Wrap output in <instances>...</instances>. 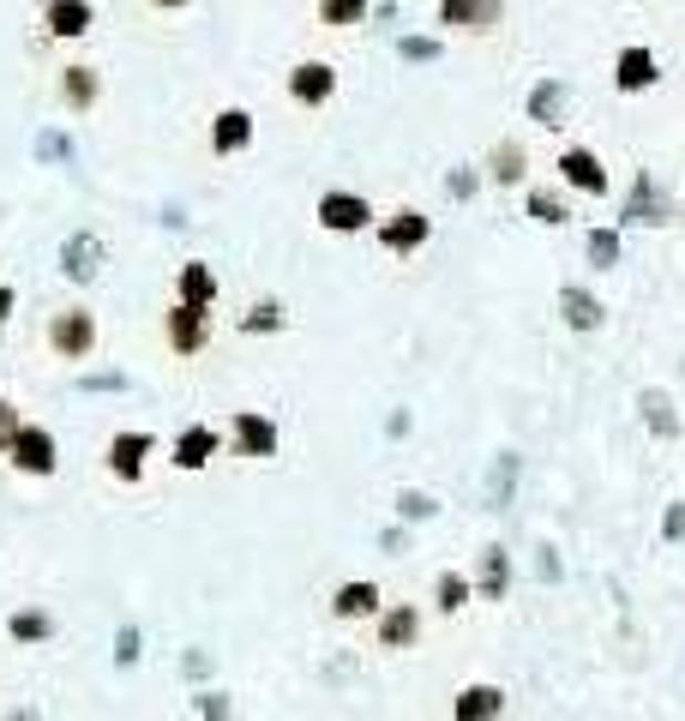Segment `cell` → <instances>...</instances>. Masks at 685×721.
<instances>
[{
  "mask_svg": "<svg viewBox=\"0 0 685 721\" xmlns=\"http://www.w3.org/2000/svg\"><path fill=\"white\" fill-rule=\"evenodd\" d=\"M229 445H235V457H277V421L259 415V410H235L229 415Z\"/></svg>",
  "mask_w": 685,
  "mask_h": 721,
  "instance_id": "4",
  "label": "cell"
},
{
  "mask_svg": "<svg viewBox=\"0 0 685 721\" xmlns=\"http://www.w3.org/2000/svg\"><path fill=\"white\" fill-rule=\"evenodd\" d=\"M662 536H667V541H685V506H674V511H667Z\"/></svg>",
  "mask_w": 685,
  "mask_h": 721,
  "instance_id": "39",
  "label": "cell"
},
{
  "mask_svg": "<svg viewBox=\"0 0 685 721\" xmlns=\"http://www.w3.org/2000/svg\"><path fill=\"white\" fill-rule=\"evenodd\" d=\"M199 703H204V715H211V721H229V703L217 698V691H199Z\"/></svg>",
  "mask_w": 685,
  "mask_h": 721,
  "instance_id": "40",
  "label": "cell"
},
{
  "mask_svg": "<svg viewBox=\"0 0 685 721\" xmlns=\"http://www.w3.org/2000/svg\"><path fill=\"white\" fill-rule=\"evenodd\" d=\"M397 54H403V61H440L445 43L440 36H397Z\"/></svg>",
  "mask_w": 685,
  "mask_h": 721,
  "instance_id": "33",
  "label": "cell"
},
{
  "mask_svg": "<svg viewBox=\"0 0 685 721\" xmlns=\"http://www.w3.org/2000/svg\"><path fill=\"white\" fill-rule=\"evenodd\" d=\"M554 169H559L566 187H578V193H589V199H608V162L589 151V145H566Z\"/></svg>",
  "mask_w": 685,
  "mask_h": 721,
  "instance_id": "6",
  "label": "cell"
},
{
  "mask_svg": "<svg viewBox=\"0 0 685 721\" xmlns=\"http://www.w3.org/2000/svg\"><path fill=\"white\" fill-rule=\"evenodd\" d=\"M499 19H505V0H482V36H487Z\"/></svg>",
  "mask_w": 685,
  "mask_h": 721,
  "instance_id": "41",
  "label": "cell"
},
{
  "mask_svg": "<svg viewBox=\"0 0 685 721\" xmlns=\"http://www.w3.org/2000/svg\"><path fill=\"white\" fill-rule=\"evenodd\" d=\"M19 427H24V421H19V410H12L7 397H0V452H12V439H19Z\"/></svg>",
  "mask_w": 685,
  "mask_h": 721,
  "instance_id": "37",
  "label": "cell"
},
{
  "mask_svg": "<svg viewBox=\"0 0 685 721\" xmlns=\"http://www.w3.org/2000/svg\"><path fill=\"white\" fill-rule=\"evenodd\" d=\"M7 632L19 637V644H49V637H54V619L43 614V607H19V614L7 619Z\"/></svg>",
  "mask_w": 685,
  "mask_h": 721,
  "instance_id": "26",
  "label": "cell"
},
{
  "mask_svg": "<svg viewBox=\"0 0 685 721\" xmlns=\"http://www.w3.org/2000/svg\"><path fill=\"white\" fill-rule=\"evenodd\" d=\"M49 356L54 361H91L97 356V312L91 307H61V312H49Z\"/></svg>",
  "mask_w": 685,
  "mask_h": 721,
  "instance_id": "1",
  "label": "cell"
},
{
  "mask_svg": "<svg viewBox=\"0 0 685 721\" xmlns=\"http://www.w3.org/2000/svg\"><path fill=\"white\" fill-rule=\"evenodd\" d=\"M289 97H295L301 108L331 103V97H337V66H331V61H295V66H289Z\"/></svg>",
  "mask_w": 685,
  "mask_h": 721,
  "instance_id": "9",
  "label": "cell"
},
{
  "mask_svg": "<svg viewBox=\"0 0 685 721\" xmlns=\"http://www.w3.org/2000/svg\"><path fill=\"white\" fill-rule=\"evenodd\" d=\"M367 19V0H319V24L325 31H349Z\"/></svg>",
  "mask_w": 685,
  "mask_h": 721,
  "instance_id": "29",
  "label": "cell"
},
{
  "mask_svg": "<svg viewBox=\"0 0 685 721\" xmlns=\"http://www.w3.org/2000/svg\"><path fill=\"white\" fill-rule=\"evenodd\" d=\"M505 715V691L499 686H463L457 703H451V721H499Z\"/></svg>",
  "mask_w": 685,
  "mask_h": 721,
  "instance_id": "21",
  "label": "cell"
},
{
  "mask_svg": "<svg viewBox=\"0 0 685 721\" xmlns=\"http://www.w3.org/2000/svg\"><path fill=\"white\" fill-rule=\"evenodd\" d=\"M36 151H43L49 162H73V145H66L61 132H43V139H36Z\"/></svg>",
  "mask_w": 685,
  "mask_h": 721,
  "instance_id": "38",
  "label": "cell"
},
{
  "mask_svg": "<svg viewBox=\"0 0 685 721\" xmlns=\"http://www.w3.org/2000/svg\"><path fill=\"white\" fill-rule=\"evenodd\" d=\"M283 319H289V312H283V301H253L241 312V331H283Z\"/></svg>",
  "mask_w": 685,
  "mask_h": 721,
  "instance_id": "31",
  "label": "cell"
},
{
  "mask_svg": "<svg viewBox=\"0 0 685 721\" xmlns=\"http://www.w3.org/2000/svg\"><path fill=\"white\" fill-rule=\"evenodd\" d=\"M367 223H373V205L361 193H349V187L319 193V229H331V235H367Z\"/></svg>",
  "mask_w": 685,
  "mask_h": 721,
  "instance_id": "3",
  "label": "cell"
},
{
  "mask_svg": "<svg viewBox=\"0 0 685 721\" xmlns=\"http://www.w3.org/2000/svg\"><path fill=\"white\" fill-rule=\"evenodd\" d=\"M529 216H536L541 229H566V223H571L566 199H559L554 187H529Z\"/></svg>",
  "mask_w": 685,
  "mask_h": 721,
  "instance_id": "25",
  "label": "cell"
},
{
  "mask_svg": "<svg viewBox=\"0 0 685 721\" xmlns=\"http://www.w3.org/2000/svg\"><path fill=\"white\" fill-rule=\"evenodd\" d=\"M428 235H433V216L428 211H415V205H403V211H391V216H379V247L386 253H415V247H428Z\"/></svg>",
  "mask_w": 685,
  "mask_h": 721,
  "instance_id": "5",
  "label": "cell"
},
{
  "mask_svg": "<svg viewBox=\"0 0 685 721\" xmlns=\"http://www.w3.org/2000/svg\"><path fill=\"white\" fill-rule=\"evenodd\" d=\"M217 452H223V433H217V427H204V421H193V427H187L181 439H175V469H187V475H193V469L211 464Z\"/></svg>",
  "mask_w": 685,
  "mask_h": 721,
  "instance_id": "17",
  "label": "cell"
},
{
  "mask_svg": "<svg viewBox=\"0 0 685 721\" xmlns=\"http://www.w3.org/2000/svg\"><path fill=\"white\" fill-rule=\"evenodd\" d=\"M12 307H19V295H12L7 283H0V325H7V312H12Z\"/></svg>",
  "mask_w": 685,
  "mask_h": 721,
  "instance_id": "43",
  "label": "cell"
},
{
  "mask_svg": "<svg viewBox=\"0 0 685 721\" xmlns=\"http://www.w3.org/2000/svg\"><path fill=\"white\" fill-rule=\"evenodd\" d=\"M470 595H475V583L463 577V571H440V583H433V607H440V614H463Z\"/></svg>",
  "mask_w": 685,
  "mask_h": 721,
  "instance_id": "24",
  "label": "cell"
},
{
  "mask_svg": "<svg viewBox=\"0 0 685 721\" xmlns=\"http://www.w3.org/2000/svg\"><path fill=\"white\" fill-rule=\"evenodd\" d=\"M440 24L445 31H475L482 36V0H440Z\"/></svg>",
  "mask_w": 685,
  "mask_h": 721,
  "instance_id": "28",
  "label": "cell"
},
{
  "mask_svg": "<svg viewBox=\"0 0 685 721\" xmlns=\"http://www.w3.org/2000/svg\"><path fill=\"white\" fill-rule=\"evenodd\" d=\"M115 661H120V668L139 661V632H133V625H120V632H115Z\"/></svg>",
  "mask_w": 685,
  "mask_h": 721,
  "instance_id": "36",
  "label": "cell"
},
{
  "mask_svg": "<svg viewBox=\"0 0 685 721\" xmlns=\"http://www.w3.org/2000/svg\"><path fill=\"white\" fill-rule=\"evenodd\" d=\"M433 511H440L433 494H397V517H403V523H428Z\"/></svg>",
  "mask_w": 685,
  "mask_h": 721,
  "instance_id": "34",
  "label": "cell"
},
{
  "mask_svg": "<svg viewBox=\"0 0 685 721\" xmlns=\"http://www.w3.org/2000/svg\"><path fill=\"white\" fill-rule=\"evenodd\" d=\"M559 319H566L571 331H601V325H608V307H601L583 283H566V289H559Z\"/></svg>",
  "mask_w": 685,
  "mask_h": 721,
  "instance_id": "18",
  "label": "cell"
},
{
  "mask_svg": "<svg viewBox=\"0 0 685 721\" xmlns=\"http://www.w3.org/2000/svg\"><path fill=\"white\" fill-rule=\"evenodd\" d=\"M43 24H49L54 43H78V36L97 24V7H91V0H49V7H43Z\"/></svg>",
  "mask_w": 685,
  "mask_h": 721,
  "instance_id": "13",
  "label": "cell"
},
{
  "mask_svg": "<svg viewBox=\"0 0 685 721\" xmlns=\"http://www.w3.org/2000/svg\"><path fill=\"white\" fill-rule=\"evenodd\" d=\"M625 223H662V199H655L650 174H637V187H632V205H625Z\"/></svg>",
  "mask_w": 685,
  "mask_h": 721,
  "instance_id": "30",
  "label": "cell"
},
{
  "mask_svg": "<svg viewBox=\"0 0 685 721\" xmlns=\"http://www.w3.org/2000/svg\"><path fill=\"white\" fill-rule=\"evenodd\" d=\"M445 193H451V199H475V193H482V174H475L470 162H463V169H451V174H445Z\"/></svg>",
  "mask_w": 685,
  "mask_h": 721,
  "instance_id": "35",
  "label": "cell"
},
{
  "mask_svg": "<svg viewBox=\"0 0 685 721\" xmlns=\"http://www.w3.org/2000/svg\"><path fill=\"white\" fill-rule=\"evenodd\" d=\"M85 385L91 391H120V385H127V373H97V379H85Z\"/></svg>",
  "mask_w": 685,
  "mask_h": 721,
  "instance_id": "42",
  "label": "cell"
},
{
  "mask_svg": "<svg viewBox=\"0 0 685 721\" xmlns=\"http://www.w3.org/2000/svg\"><path fill=\"white\" fill-rule=\"evenodd\" d=\"M175 301H187V307H204V312H211V301H217V271L204 265V258H187V265L175 271Z\"/></svg>",
  "mask_w": 685,
  "mask_h": 721,
  "instance_id": "20",
  "label": "cell"
},
{
  "mask_svg": "<svg viewBox=\"0 0 685 721\" xmlns=\"http://www.w3.org/2000/svg\"><path fill=\"white\" fill-rule=\"evenodd\" d=\"M655 78H662V66H655V49L625 43L620 61H613V85H620L625 97H637V91H655Z\"/></svg>",
  "mask_w": 685,
  "mask_h": 721,
  "instance_id": "11",
  "label": "cell"
},
{
  "mask_svg": "<svg viewBox=\"0 0 685 721\" xmlns=\"http://www.w3.org/2000/svg\"><path fill=\"white\" fill-rule=\"evenodd\" d=\"M331 614L337 619H379V614H386V595H379L373 577H349V583H337Z\"/></svg>",
  "mask_w": 685,
  "mask_h": 721,
  "instance_id": "12",
  "label": "cell"
},
{
  "mask_svg": "<svg viewBox=\"0 0 685 721\" xmlns=\"http://www.w3.org/2000/svg\"><path fill=\"white\" fill-rule=\"evenodd\" d=\"M487 181L493 187H517V181H529V151L517 139H499L487 151Z\"/></svg>",
  "mask_w": 685,
  "mask_h": 721,
  "instance_id": "22",
  "label": "cell"
},
{
  "mask_svg": "<svg viewBox=\"0 0 685 721\" xmlns=\"http://www.w3.org/2000/svg\"><path fill=\"white\" fill-rule=\"evenodd\" d=\"M97 271H103V235H97V229H78V235L61 241V277L91 283Z\"/></svg>",
  "mask_w": 685,
  "mask_h": 721,
  "instance_id": "10",
  "label": "cell"
},
{
  "mask_svg": "<svg viewBox=\"0 0 685 721\" xmlns=\"http://www.w3.org/2000/svg\"><path fill=\"white\" fill-rule=\"evenodd\" d=\"M482 595H487V602H499V595H505V548H487V560H482Z\"/></svg>",
  "mask_w": 685,
  "mask_h": 721,
  "instance_id": "32",
  "label": "cell"
},
{
  "mask_svg": "<svg viewBox=\"0 0 685 721\" xmlns=\"http://www.w3.org/2000/svg\"><path fill=\"white\" fill-rule=\"evenodd\" d=\"M637 410H643V421H650L662 439H674V433H679V415H674V397H667V391H637Z\"/></svg>",
  "mask_w": 685,
  "mask_h": 721,
  "instance_id": "23",
  "label": "cell"
},
{
  "mask_svg": "<svg viewBox=\"0 0 685 721\" xmlns=\"http://www.w3.org/2000/svg\"><path fill=\"white\" fill-rule=\"evenodd\" d=\"M7 457H12V469H19V475H36V481L54 475V464H61V457H54V433L36 427V421H24V427H19V439H12Z\"/></svg>",
  "mask_w": 685,
  "mask_h": 721,
  "instance_id": "7",
  "label": "cell"
},
{
  "mask_svg": "<svg viewBox=\"0 0 685 721\" xmlns=\"http://www.w3.org/2000/svg\"><path fill=\"white\" fill-rule=\"evenodd\" d=\"M566 85H559V78H536V85H529V120H536V127H547V132H559L566 127Z\"/></svg>",
  "mask_w": 685,
  "mask_h": 721,
  "instance_id": "19",
  "label": "cell"
},
{
  "mask_svg": "<svg viewBox=\"0 0 685 721\" xmlns=\"http://www.w3.org/2000/svg\"><path fill=\"white\" fill-rule=\"evenodd\" d=\"M162 343H169L175 356H199V349L211 343V312L187 307V301H169V312H162Z\"/></svg>",
  "mask_w": 685,
  "mask_h": 721,
  "instance_id": "2",
  "label": "cell"
},
{
  "mask_svg": "<svg viewBox=\"0 0 685 721\" xmlns=\"http://www.w3.org/2000/svg\"><path fill=\"white\" fill-rule=\"evenodd\" d=\"M61 103L73 108V115H91V108L103 103V73L97 66H85V61L61 66Z\"/></svg>",
  "mask_w": 685,
  "mask_h": 721,
  "instance_id": "15",
  "label": "cell"
},
{
  "mask_svg": "<svg viewBox=\"0 0 685 721\" xmlns=\"http://www.w3.org/2000/svg\"><path fill=\"white\" fill-rule=\"evenodd\" d=\"M150 7H162V12H169V7H187V0H150Z\"/></svg>",
  "mask_w": 685,
  "mask_h": 721,
  "instance_id": "44",
  "label": "cell"
},
{
  "mask_svg": "<svg viewBox=\"0 0 685 721\" xmlns=\"http://www.w3.org/2000/svg\"><path fill=\"white\" fill-rule=\"evenodd\" d=\"M583 253H589V265H596V271H613V265H620V229H589Z\"/></svg>",
  "mask_w": 685,
  "mask_h": 721,
  "instance_id": "27",
  "label": "cell"
},
{
  "mask_svg": "<svg viewBox=\"0 0 685 721\" xmlns=\"http://www.w3.org/2000/svg\"><path fill=\"white\" fill-rule=\"evenodd\" d=\"M150 433L145 427H133V433H115V439H108V452H103V464H108V475H115V481H139L145 475V457H150Z\"/></svg>",
  "mask_w": 685,
  "mask_h": 721,
  "instance_id": "8",
  "label": "cell"
},
{
  "mask_svg": "<svg viewBox=\"0 0 685 721\" xmlns=\"http://www.w3.org/2000/svg\"><path fill=\"white\" fill-rule=\"evenodd\" d=\"M373 637H379V649H415V637H421V614H415V602H397L386 607V614L373 619Z\"/></svg>",
  "mask_w": 685,
  "mask_h": 721,
  "instance_id": "14",
  "label": "cell"
},
{
  "mask_svg": "<svg viewBox=\"0 0 685 721\" xmlns=\"http://www.w3.org/2000/svg\"><path fill=\"white\" fill-rule=\"evenodd\" d=\"M253 145V115L246 108H217L211 115V151L217 157H241Z\"/></svg>",
  "mask_w": 685,
  "mask_h": 721,
  "instance_id": "16",
  "label": "cell"
}]
</instances>
